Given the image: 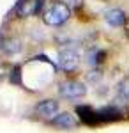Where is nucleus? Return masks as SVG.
Listing matches in <instances>:
<instances>
[{
  "instance_id": "nucleus-1",
  "label": "nucleus",
  "mask_w": 129,
  "mask_h": 133,
  "mask_svg": "<svg viewBox=\"0 0 129 133\" xmlns=\"http://www.w3.org/2000/svg\"><path fill=\"white\" fill-rule=\"evenodd\" d=\"M69 18H71V7L67 4H64V2L51 4L50 7L44 11V14H42L44 23L46 25H51V27H59L62 23H66Z\"/></svg>"
},
{
  "instance_id": "nucleus-2",
  "label": "nucleus",
  "mask_w": 129,
  "mask_h": 133,
  "mask_svg": "<svg viewBox=\"0 0 129 133\" xmlns=\"http://www.w3.org/2000/svg\"><path fill=\"white\" fill-rule=\"evenodd\" d=\"M59 94L66 99H78L87 94V87L78 80H64L59 85Z\"/></svg>"
},
{
  "instance_id": "nucleus-3",
  "label": "nucleus",
  "mask_w": 129,
  "mask_h": 133,
  "mask_svg": "<svg viewBox=\"0 0 129 133\" xmlns=\"http://www.w3.org/2000/svg\"><path fill=\"white\" fill-rule=\"evenodd\" d=\"M59 68L60 69H64V71H74V69H78L80 62H81V57H80L78 50H74V48H64V50H60L59 53Z\"/></svg>"
},
{
  "instance_id": "nucleus-4",
  "label": "nucleus",
  "mask_w": 129,
  "mask_h": 133,
  "mask_svg": "<svg viewBox=\"0 0 129 133\" xmlns=\"http://www.w3.org/2000/svg\"><path fill=\"white\" fill-rule=\"evenodd\" d=\"M35 114L39 115L41 119L53 121V119L60 114V103L57 101V99H51V98L41 99V101L35 105Z\"/></svg>"
},
{
  "instance_id": "nucleus-5",
  "label": "nucleus",
  "mask_w": 129,
  "mask_h": 133,
  "mask_svg": "<svg viewBox=\"0 0 129 133\" xmlns=\"http://www.w3.org/2000/svg\"><path fill=\"white\" fill-rule=\"evenodd\" d=\"M42 2H44V0H21L18 9H16V14H18L20 18L32 16V14H35V12L41 9V4H42Z\"/></svg>"
},
{
  "instance_id": "nucleus-6",
  "label": "nucleus",
  "mask_w": 129,
  "mask_h": 133,
  "mask_svg": "<svg viewBox=\"0 0 129 133\" xmlns=\"http://www.w3.org/2000/svg\"><path fill=\"white\" fill-rule=\"evenodd\" d=\"M51 126L57 128V130H73V128H76V119L69 112H60L51 121Z\"/></svg>"
},
{
  "instance_id": "nucleus-7",
  "label": "nucleus",
  "mask_w": 129,
  "mask_h": 133,
  "mask_svg": "<svg viewBox=\"0 0 129 133\" xmlns=\"http://www.w3.org/2000/svg\"><path fill=\"white\" fill-rule=\"evenodd\" d=\"M104 20L111 27H122L126 23V20H127V16H126L124 11H120V9H110L104 12Z\"/></svg>"
},
{
  "instance_id": "nucleus-8",
  "label": "nucleus",
  "mask_w": 129,
  "mask_h": 133,
  "mask_svg": "<svg viewBox=\"0 0 129 133\" xmlns=\"http://www.w3.org/2000/svg\"><path fill=\"white\" fill-rule=\"evenodd\" d=\"M117 94H119V98L126 99V101L129 99V76L120 80V83L117 85Z\"/></svg>"
},
{
  "instance_id": "nucleus-9",
  "label": "nucleus",
  "mask_w": 129,
  "mask_h": 133,
  "mask_svg": "<svg viewBox=\"0 0 129 133\" xmlns=\"http://www.w3.org/2000/svg\"><path fill=\"white\" fill-rule=\"evenodd\" d=\"M4 48H5V51L7 53H16V51H20V41L18 39H11V41H7L5 44H4Z\"/></svg>"
},
{
  "instance_id": "nucleus-10",
  "label": "nucleus",
  "mask_w": 129,
  "mask_h": 133,
  "mask_svg": "<svg viewBox=\"0 0 129 133\" xmlns=\"http://www.w3.org/2000/svg\"><path fill=\"white\" fill-rule=\"evenodd\" d=\"M80 2H81V0H64V4H67L69 7H71V5H78Z\"/></svg>"
}]
</instances>
